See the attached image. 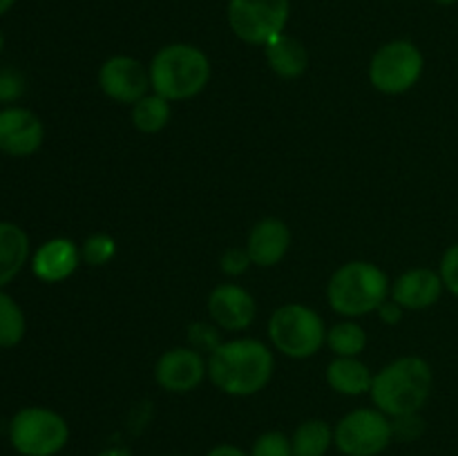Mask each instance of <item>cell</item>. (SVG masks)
I'll list each match as a JSON object with an SVG mask.
<instances>
[{"mask_svg":"<svg viewBox=\"0 0 458 456\" xmlns=\"http://www.w3.org/2000/svg\"><path fill=\"white\" fill-rule=\"evenodd\" d=\"M276 369L271 349L255 338L222 342L208 358V378L219 392L246 398L262 392Z\"/></svg>","mask_w":458,"mask_h":456,"instance_id":"6da1fadb","label":"cell"},{"mask_svg":"<svg viewBox=\"0 0 458 456\" xmlns=\"http://www.w3.org/2000/svg\"><path fill=\"white\" fill-rule=\"evenodd\" d=\"M434 374L428 360L419 356H405L383 367L374 376L369 396L376 410L389 418L405 414H419L429 401Z\"/></svg>","mask_w":458,"mask_h":456,"instance_id":"7a4b0ae2","label":"cell"},{"mask_svg":"<svg viewBox=\"0 0 458 456\" xmlns=\"http://www.w3.org/2000/svg\"><path fill=\"white\" fill-rule=\"evenodd\" d=\"M210 61L199 47L173 43L161 47L150 63V85L155 94L173 101H188L206 89Z\"/></svg>","mask_w":458,"mask_h":456,"instance_id":"3957f363","label":"cell"},{"mask_svg":"<svg viewBox=\"0 0 458 456\" xmlns=\"http://www.w3.org/2000/svg\"><path fill=\"white\" fill-rule=\"evenodd\" d=\"M392 284L383 268L371 262H347L331 275L327 284V300L331 308L344 317H360L378 311L389 300Z\"/></svg>","mask_w":458,"mask_h":456,"instance_id":"277c9868","label":"cell"},{"mask_svg":"<svg viewBox=\"0 0 458 456\" xmlns=\"http://www.w3.org/2000/svg\"><path fill=\"white\" fill-rule=\"evenodd\" d=\"M268 338L273 347L286 358L307 360L327 342V329L322 317L304 304H284L276 308L268 320Z\"/></svg>","mask_w":458,"mask_h":456,"instance_id":"5b68a950","label":"cell"},{"mask_svg":"<svg viewBox=\"0 0 458 456\" xmlns=\"http://www.w3.org/2000/svg\"><path fill=\"white\" fill-rule=\"evenodd\" d=\"M70 441V425L47 407H22L9 420V443L22 456H56Z\"/></svg>","mask_w":458,"mask_h":456,"instance_id":"8992f818","label":"cell"},{"mask_svg":"<svg viewBox=\"0 0 458 456\" xmlns=\"http://www.w3.org/2000/svg\"><path fill=\"white\" fill-rule=\"evenodd\" d=\"M392 420L371 407L344 414L334 427V445L344 456H378L392 443Z\"/></svg>","mask_w":458,"mask_h":456,"instance_id":"52a82bcc","label":"cell"},{"mask_svg":"<svg viewBox=\"0 0 458 456\" xmlns=\"http://www.w3.org/2000/svg\"><path fill=\"white\" fill-rule=\"evenodd\" d=\"M423 52L410 40H392L374 54L369 63V80L378 92L403 94L423 76Z\"/></svg>","mask_w":458,"mask_h":456,"instance_id":"ba28073f","label":"cell"},{"mask_svg":"<svg viewBox=\"0 0 458 456\" xmlns=\"http://www.w3.org/2000/svg\"><path fill=\"white\" fill-rule=\"evenodd\" d=\"M289 0H228V22L240 40L249 45H268L284 34L289 22Z\"/></svg>","mask_w":458,"mask_h":456,"instance_id":"9c48e42d","label":"cell"},{"mask_svg":"<svg viewBox=\"0 0 458 456\" xmlns=\"http://www.w3.org/2000/svg\"><path fill=\"white\" fill-rule=\"evenodd\" d=\"M98 85L112 101L134 106L148 97V89L152 88L150 70H146L143 63L132 56H112L98 70Z\"/></svg>","mask_w":458,"mask_h":456,"instance_id":"30bf717a","label":"cell"},{"mask_svg":"<svg viewBox=\"0 0 458 456\" xmlns=\"http://www.w3.org/2000/svg\"><path fill=\"white\" fill-rule=\"evenodd\" d=\"M45 141V125L31 110L7 106L0 110V152L7 156H31Z\"/></svg>","mask_w":458,"mask_h":456,"instance_id":"8fae6325","label":"cell"},{"mask_svg":"<svg viewBox=\"0 0 458 456\" xmlns=\"http://www.w3.org/2000/svg\"><path fill=\"white\" fill-rule=\"evenodd\" d=\"M208 374V365L192 347H174L161 353L155 365V380L170 393H188L201 384Z\"/></svg>","mask_w":458,"mask_h":456,"instance_id":"7c38bea8","label":"cell"},{"mask_svg":"<svg viewBox=\"0 0 458 456\" xmlns=\"http://www.w3.org/2000/svg\"><path fill=\"white\" fill-rule=\"evenodd\" d=\"M208 313L215 325H219L222 329L244 331L253 325L258 307H255L253 295L244 286L226 282L210 291Z\"/></svg>","mask_w":458,"mask_h":456,"instance_id":"4fadbf2b","label":"cell"},{"mask_svg":"<svg viewBox=\"0 0 458 456\" xmlns=\"http://www.w3.org/2000/svg\"><path fill=\"white\" fill-rule=\"evenodd\" d=\"M81 264V249L67 237L43 241L31 255V271L40 282L56 284L74 275Z\"/></svg>","mask_w":458,"mask_h":456,"instance_id":"5bb4252c","label":"cell"},{"mask_svg":"<svg viewBox=\"0 0 458 456\" xmlns=\"http://www.w3.org/2000/svg\"><path fill=\"white\" fill-rule=\"evenodd\" d=\"M443 286L441 273L432 268H411L405 271L392 284V300L410 311H423L441 300Z\"/></svg>","mask_w":458,"mask_h":456,"instance_id":"9a60e30c","label":"cell"},{"mask_svg":"<svg viewBox=\"0 0 458 456\" xmlns=\"http://www.w3.org/2000/svg\"><path fill=\"white\" fill-rule=\"evenodd\" d=\"M291 246V231L282 219L267 217L253 226L246 250L255 266L271 268L282 262Z\"/></svg>","mask_w":458,"mask_h":456,"instance_id":"2e32d148","label":"cell"},{"mask_svg":"<svg viewBox=\"0 0 458 456\" xmlns=\"http://www.w3.org/2000/svg\"><path fill=\"white\" fill-rule=\"evenodd\" d=\"M30 259V237L13 222H0V289L25 268Z\"/></svg>","mask_w":458,"mask_h":456,"instance_id":"e0dca14e","label":"cell"},{"mask_svg":"<svg viewBox=\"0 0 458 456\" xmlns=\"http://www.w3.org/2000/svg\"><path fill=\"white\" fill-rule=\"evenodd\" d=\"M264 54H267L268 67L282 79H298L307 72L309 54L304 45L293 36H276L271 43L264 45Z\"/></svg>","mask_w":458,"mask_h":456,"instance_id":"ac0fdd59","label":"cell"},{"mask_svg":"<svg viewBox=\"0 0 458 456\" xmlns=\"http://www.w3.org/2000/svg\"><path fill=\"white\" fill-rule=\"evenodd\" d=\"M327 383L334 392L343 393V396H362V393H369L374 374L358 358L335 356L327 367Z\"/></svg>","mask_w":458,"mask_h":456,"instance_id":"d6986e66","label":"cell"},{"mask_svg":"<svg viewBox=\"0 0 458 456\" xmlns=\"http://www.w3.org/2000/svg\"><path fill=\"white\" fill-rule=\"evenodd\" d=\"M334 445V427L320 418L304 420L291 436L293 456H325Z\"/></svg>","mask_w":458,"mask_h":456,"instance_id":"ffe728a7","label":"cell"},{"mask_svg":"<svg viewBox=\"0 0 458 456\" xmlns=\"http://www.w3.org/2000/svg\"><path fill=\"white\" fill-rule=\"evenodd\" d=\"M173 116V107H170L168 98L159 97V94H148L141 101L134 103L132 107V123L139 132L155 134L161 132L165 125L170 123Z\"/></svg>","mask_w":458,"mask_h":456,"instance_id":"44dd1931","label":"cell"},{"mask_svg":"<svg viewBox=\"0 0 458 456\" xmlns=\"http://www.w3.org/2000/svg\"><path fill=\"white\" fill-rule=\"evenodd\" d=\"M327 347L338 358H358L367 347V334L358 322H338L327 331Z\"/></svg>","mask_w":458,"mask_h":456,"instance_id":"7402d4cb","label":"cell"},{"mask_svg":"<svg viewBox=\"0 0 458 456\" xmlns=\"http://www.w3.org/2000/svg\"><path fill=\"white\" fill-rule=\"evenodd\" d=\"M27 331L25 313L21 304L0 289V349H12L22 342Z\"/></svg>","mask_w":458,"mask_h":456,"instance_id":"603a6c76","label":"cell"},{"mask_svg":"<svg viewBox=\"0 0 458 456\" xmlns=\"http://www.w3.org/2000/svg\"><path fill=\"white\" fill-rule=\"evenodd\" d=\"M116 255V241L106 232L89 235L81 246V259L89 266H106Z\"/></svg>","mask_w":458,"mask_h":456,"instance_id":"cb8c5ba5","label":"cell"},{"mask_svg":"<svg viewBox=\"0 0 458 456\" xmlns=\"http://www.w3.org/2000/svg\"><path fill=\"white\" fill-rule=\"evenodd\" d=\"M250 456H293L291 438L286 434L277 432V429L259 434L258 441L253 443Z\"/></svg>","mask_w":458,"mask_h":456,"instance_id":"d4e9b609","label":"cell"},{"mask_svg":"<svg viewBox=\"0 0 458 456\" xmlns=\"http://www.w3.org/2000/svg\"><path fill=\"white\" fill-rule=\"evenodd\" d=\"M392 432L394 438H398V441H419L425 434V420L420 411L419 414H405L392 418Z\"/></svg>","mask_w":458,"mask_h":456,"instance_id":"484cf974","label":"cell"},{"mask_svg":"<svg viewBox=\"0 0 458 456\" xmlns=\"http://www.w3.org/2000/svg\"><path fill=\"white\" fill-rule=\"evenodd\" d=\"M188 342H191V347L197 349L199 353H213L215 349L222 344L219 342L217 329H213V326L206 325V322H195V325L188 326Z\"/></svg>","mask_w":458,"mask_h":456,"instance_id":"4316f807","label":"cell"},{"mask_svg":"<svg viewBox=\"0 0 458 456\" xmlns=\"http://www.w3.org/2000/svg\"><path fill=\"white\" fill-rule=\"evenodd\" d=\"M438 273H441L443 286L458 298V241L443 253Z\"/></svg>","mask_w":458,"mask_h":456,"instance_id":"83f0119b","label":"cell"},{"mask_svg":"<svg viewBox=\"0 0 458 456\" xmlns=\"http://www.w3.org/2000/svg\"><path fill=\"white\" fill-rule=\"evenodd\" d=\"M250 255L246 249H228L226 253L219 259V266H222V273L228 277H240L249 271L250 266Z\"/></svg>","mask_w":458,"mask_h":456,"instance_id":"f1b7e54d","label":"cell"},{"mask_svg":"<svg viewBox=\"0 0 458 456\" xmlns=\"http://www.w3.org/2000/svg\"><path fill=\"white\" fill-rule=\"evenodd\" d=\"M25 92V80L16 70H0V103H13Z\"/></svg>","mask_w":458,"mask_h":456,"instance_id":"f546056e","label":"cell"},{"mask_svg":"<svg viewBox=\"0 0 458 456\" xmlns=\"http://www.w3.org/2000/svg\"><path fill=\"white\" fill-rule=\"evenodd\" d=\"M403 311H405V308H403L398 302H394L392 298L385 300V302L378 307V316L385 325H398L403 317Z\"/></svg>","mask_w":458,"mask_h":456,"instance_id":"4dcf8cb0","label":"cell"},{"mask_svg":"<svg viewBox=\"0 0 458 456\" xmlns=\"http://www.w3.org/2000/svg\"><path fill=\"white\" fill-rule=\"evenodd\" d=\"M206 456H250V454H246V452L242 450V447L228 445V443H224V445L213 447V450H210Z\"/></svg>","mask_w":458,"mask_h":456,"instance_id":"1f68e13d","label":"cell"},{"mask_svg":"<svg viewBox=\"0 0 458 456\" xmlns=\"http://www.w3.org/2000/svg\"><path fill=\"white\" fill-rule=\"evenodd\" d=\"M13 3H16V0H0V16H3V13H7L9 9L13 7Z\"/></svg>","mask_w":458,"mask_h":456,"instance_id":"d6a6232c","label":"cell"},{"mask_svg":"<svg viewBox=\"0 0 458 456\" xmlns=\"http://www.w3.org/2000/svg\"><path fill=\"white\" fill-rule=\"evenodd\" d=\"M434 3H438V4H454V3H458V0H434Z\"/></svg>","mask_w":458,"mask_h":456,"instance_id":"836d02e7","label":"cell"},{"mask_svg":"<svg viewBox=\"0 0 458 456\" xmlns=\"http://www.w3.org/2000/svg\"><path fill=\"white\" fill-rule=\"evenodd\" d=\"M3 49H4V36L3 31H0V54H3Z\"/></svg>","mask_w":458,"mask_h":456,"instance_id":"e575fe53","label":"cell"}]
</instances>
